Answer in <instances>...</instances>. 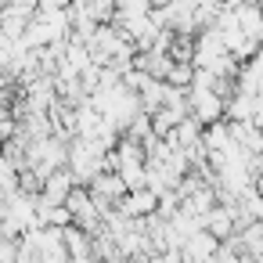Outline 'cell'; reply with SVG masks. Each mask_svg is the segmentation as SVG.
Instances as JSON below:
<instances>
[{
  "mask_svg": "<svg viewBox=\"0 0 263 263\" xmlns=\"http://www.w3.org/2000/svg\"><path fill=\"white\" fill-rule=\"evenodd\" d=\"M216 249H220V241H216L209 231H195V234L184 238V245H180L177 252H180L184 263H209V259L216 256Z\"/></svg>",
  "mask_w": 263,
  "mask_h": 263,
  "instance_id": "obj_1",
  "label": "cell"
},
{
  "mask_svg": "<svg viewBox=\"0 0 263 263\" xmlns=\"http://www.w3.org/2000/svg\"><path fill=\"white\" fill-rule=\"evenodd\" d=\"M76 184H72V177H69V170H54L44 184H40V198L47 202V205H62L65 198H69V191H72Z\"/></svg>",
  "mask_w": 263,
  "mask_h": 263,
  "instance_id": "obj_2",
  "label": "cell"
}]
</instances>
